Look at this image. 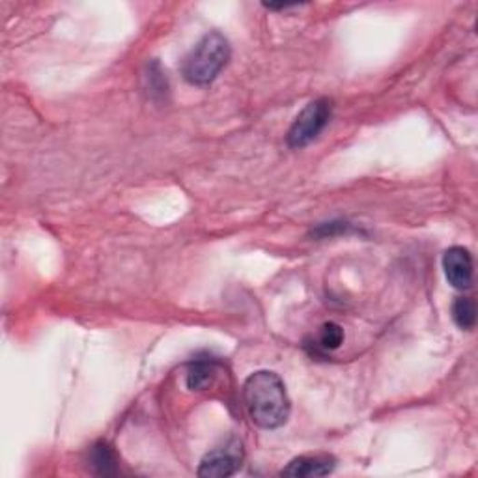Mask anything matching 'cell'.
Here are the masks:
<instances>
[{
    "label": "cell",
    "instance_id": "cell-9",
    "mask_svg": "<svg viewBox=\"0 0 478 478\" xmlns=\"http://www.w3.org/2000/svg\"><path fill=\"white\" fill-rule=\"evenodd\" d=\"M344 343V329L340 327L334 322H327L320 327L318 336L314 340V348L316 352L327 354V352H334Z\"/></svg>",
    "mask_w": 478,
    "mask_h": 478
},
{
    "label": "cell",
    "instance_id": "cell-3",
    "mask_svg": "<svg viewBox=\"0 0 478 478\" xmlns=\"http://www.w3.org/2000/svg\"><path fill=\"white\" fill-rule=\"evenodd\" d=\"M333 116V104L325 97L314 99L306 105L297 118L294 120L290 131H288V146L290 148H304L309 146L313 141H316L320 133L327 127Z\"/></svg>",
    "mask_w": 478,
    "mask_h": 478
},
{
    "label": "cell",
    "instance_id": "cell-10",
    "mask_svg": "<svg viewBox=\"0 0 478 478\" xmlns=\"http://www.w3.org/2000/svg\"><path fill=\"white\" fill-rule=\"evenodd\" d=\"M453 318L463 331H471L476 324V304L469 297H458L453 304Z\"/></svg>",
    "mask_w": 478,
    "mask_h": 478
},
{
    "label": "cell",
    "instance_id": "cell-2",
    "mask_svg": "<svg viewBox=\"0 0 478 478\" xmlns=\"http://www.w3.org/2000/svg\"><path fill=\"white\" fill-rule=\"evenodd\" d=\"M230 60V44L221 32H210L184 58L182 75L189 85L208 86Z\"/></svg>",
    "mask_w": 478,
    "mask_h": 478
},
{
    "label": "cell",
    "instance_id": "cell-7",
    "mask_svg": "<svg viewBox=\"0 0 478 478\" xmlns=\"http://www.w3.org/2000/svg\"><path fill=\"white\" fill-rule=\"evenodd\" d=\"M86 463L88 469L99 476H115L118 473V456L107 441H97L90 447Z\"/></svg>",
    "mask_w": 478,
    "mask_h": 478
},
{
    "label": "cell",
    "instance_id": "cell-6",
    "mask_svg": "<svg viewBox=\"0 0 478 478\" xmlns=\"http://www.w3.org/2000/svg\"><path fill=\"white\" fill-rule=\"evenodd\" d=\"M336 460L329 454H304L295 460H292L283 471V476L292 478H316L325 476L334 471Z\"/></svg>",
    "mask_w": 478,
    "mask_h": 478
},
{
    "label": "cell",
    "instance_id": "cell-5",
    "mask_svg": "<svg viewBox=\"0 0 478 478\" xmlns=\"http://www.w3.org/2000/svg\"><path fill=\"white\" fill-rule=\"evenodd\" d=\"M443 269L449 284L456 290H469L473 284V256L463 247H451L443 254Z\"/></svg>",
    "mask_w": 478,
    "mask_h": 478
},
{
    "label": "cell",
    "instance_id": "cell-8",
    "mask_svg": "<svg viewBox=\"0 0 478 478\" xmlns=\"http://www.w3.org/2000/svg\"><path fill=\"white\" fill-rule=\"evenodd\" d=\"M217 363L214 359H196L187 366L185 382L191 391H206L217 375Z\"/></svg>",
    "mask_w": 478,
    "mask_h": 478
},
{
    "label": "cell",
    "instance_id": "cell-1",
    "mask_svg": "<svg viewBox=\"0 0 478 478\" xmlns=\"http://www.w3.org/2000/svg\"><path fill=\"white\" fill-rule=\"evenodd\" d=\"M244 402L251 421L264 430L281 428L290 417V398L275 372L251 373L244 385Z\"/></svg>",
    "mask_w": 478,
    "mask_h": 478
},
{
    "label": "cell",
    "instance_id": "cell-11",
    "mask_svg": "<svg viewBox=\"0 0 478 478\" xmlns=\"http://www.w3.org/2000/svg\"><path fill=\"white\" fill-rule=\"evenodd\" d=\"M146 81H148L146 88H148V92H150L152 97H157V94H161V95L166 94V90H168V86H166V79H164L163 72L159 70V65H157V64L150 65V74L146 75Z\"/></svg>",
    "mask_w": 478,
    "mask_h": 478
},
{
    "label": "cell",
    "instance_id": "cell-4",
    "mask_svg": "<svg viewBox=\"0 0 478 478\" xmlns=\"http://www.w3.org/2000/svg\"><path fill=\"white\" fill-rule=\"evenodd\" d=\"M244 462V449L237 439H230L223 447L208 453L202 458L198 476L204 478H224L232 476Z\"/></svg>",
    "mask_w": 478,
    "mask_h": 478
}]
</instances>
